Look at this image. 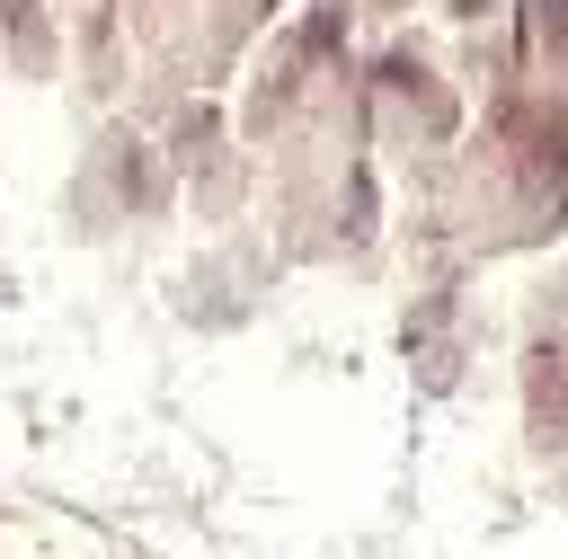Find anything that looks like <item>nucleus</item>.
I'll return each mask as SVG.
<instances>
[]
</instances>
